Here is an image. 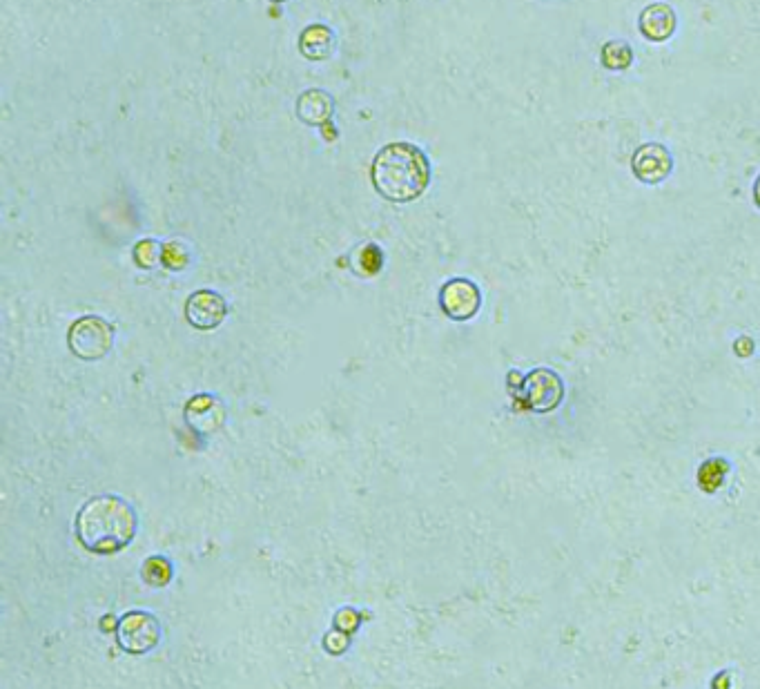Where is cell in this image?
<instances>
[{
    "label": "cell",
    "instance_id": "cell-22",
    "mask_svg": "<svg viewBox=\"0 0 760 689\" xmlns=\"http://www.w3.org/2000/svg\"><path fill=\"white\" fill-rule=\"evenodd\" d=\"M116 627H119V620H116L114 616H103L101 618V629H103V632H114Z\"/></svg>",
    "mask_w": 760,
    "mask_h": 689
},
{
    "label": "cell",
    "instance_id": "cell-19",
    "mask_svg": "<svg viewBox=\"0 0 760 689\" xmlns=\"http://www.w3.org/2000/svg\"><path fill=\"white\" fill-rule=\"evenodd\" d=\"M324 647H326L328 654L339 656V654H344L346 649L350 647V638H348L346 632H341V629L335 627V629H330V632L324 636Z\"/></svg>",
    "mask_w": 760,
    "mask_h": 689
},
{
    "label": "cell",
    "instance_id": "cell-21",
    "mask_svg": "<svg viewBox=\"0 0 760 689\" xmlns=\"http://www.w3.org/2000/svg\"><path fill=\"white\" fill-rule=\"evenodd\" d=\"M734 351L740 355V357H749L754 353V342L749 337H740L738 342L734 344Z\"/></svg>",
    "mask_w": 760,
    "mask_h": 689
},
{
    "label": "cell",
    "instance_id": "cell-2",
    "mask_svg": "<svg viewBox=\"0 0 760 689\" xmlns=\"http://www.w3.org/2000/svg\"><path fill=\"white\" fill-rule=\"evenodd\" d=\"M375 190L393 203H408L422 197L431 183V163L413 143H388L377 152L370 168Z\"/></svg>",
    "mask_w": 760,
    "mask_h": 689
},
{
    "label": "cell",
    "instance_id": "cell-13",
    "mask_svg": "<svg viewBox=\"0 0 760 689\" xmlns=\"http://www.w3.org/2000/svg\"><path fill=\"white\" fill-rule=\"evenodd\" d=\"M602 67L609 72L629 70L633 63V50L625 41H607L600 50Z\"/></svg>",
    "mask_w": 760,
    "mask_h": 689
},
{
    "label": "cell",
    "instance_id": "cell-14",
    "mask_svg": "<svg viewBox=\"0 0 760 689\" xmlns=\"http://www.w3.org/2000/svg\"><path fill=\"white\" fill-rule=\"evenodd\" d=\"M729 473V462L723 458L707 460L703 467L698 469V487L705 493H716L725 484V478Z\"/></svg>",
    "mask_w": 760,
    "mask_h": 689
},
{
    "label": "cell",
    "instance_id": "cell-8",
    "mask_svg": "<svg viewBox=\"0 0 760 689\" xmlns=\"http://www.w3.org/2000/svg\"><path fill=\"white\" fill-rule=\"evenodd\" d=\"M631 170L636 174V179L647 183V186H656V183L665 181L671 170H674V157L662 143H645L633 152Z\"/></svg>",
    "mask_w": 760,
    "mask_h": 689
},
{
    "label": "cell",
    "instance_id": "cell-20",
    "mask_svg": "<svg viewBox=\"0 0 760 689\" xmlns=\"http://www.w3.org/2000/svg\"><path fill=\"white\" fill-rule=\"evenodd\" d=\"M333 623L337 629H341V632L353 634V632H357V627H359V614L353 607H346V609L337 611Z\"/></svg>",
    "mask_w": 760,
    "mask_h": 689
},
{
    "label": "cell",
    "instance_id": "cell-3",
    "mask_svg": "<svg viewBox=\"0 0 760 689\" xmlns=\"http://www.w3.org/2000/svg\"><path fill=\"white\" fill-rule=\"evenodd\" d=\"M67 344H70V351L79 359L96 362V359H103L112 351L114 326L96 315L81 317L67 331Z\"/></svg>",
    "mask_w": 760,
    "mask_h": 689
},
{
    "label": "cell",
    "instance_id": "cell-9",
    "mask_svg": "<svg viewBox=\"0 0 760 689\" xmlns=\"http://www.w3.org/2000/svg\"><path fill=\"white\" fill-rule=\"evenodd\" d=\"M223 420H226V411H223L221 402L214 395H197L185 406V422H188L190 429L199 433H212L221 429Z\"/></svg>",
    "mask_w": 760,
    "mask_h": 689
},
{
    "label": "cell",
    "instance_id": "cell-10",
    "mask_svg": "<svg viewBox=\"0 0 760 689\" xmlns=\"http://www.w3.org/2000/svg\"><path fill=\"white\" fill-rule=\"evenodd\" d=\"M640 34L647 38L651 43H665L674 36L676 27H678V18L674 7H669L665 3H654L642 9L640 14Z\"/></svg>",
    "mask_w": 760,
    "mask_h": 689
},
{
    "label": "cell",
    "instance_id": "cell-7",
    "mask_svg": "<svg viewBox=\"0 0 760 689\" xmlns=\"http://www.w3.org/2000/svg\"><path fill=\"white\" fill-rule=\"evenodd\" d=\"M185 322L197 331H214L228 315V304L214 290H197L185 299Z\"/></svg>",
    "mask_w": 760,
    "mask_h": 689
},
{
    "label": "cell",
    "instance_id": "cell-4",
    "mask_svg": "<svg viewBox=\"0 0 760 689\" xmlns=\"http://www.w3.org/2000/svg\"><path fill=\"white\" fill-rule=\"evenodd\" d=\"M116 640H119L123 652L134 656L148 654L150 649L159 645L161 625L148 611H128L123 618H119Z\"/></svg>",
    "mask_w": 760,
    "mask_h": 689
},
{
    "label": "cell",
    "instance_id": "cell-5",
    "mask_svg": "<svg viewBox=\"0 0 760 689\" xmlns=\"http://www.w3.org/2000/svg\"><path fill=\"white\" fill-rule=\"evenodd\" d=\"M520 397L526 409L535 413H549L558 409L564 397L562 380L549 368H535L522 380Z\"/></svg>",
    "mask_w": 760,
    "mask_h": 689
},
{
    "label": "cell",
    "instance_id": "cell-6",
    "mask_svg": "<svg viewBox=\"0 0 760 689\" xmlns=\"http://www.w3.org/2000/svg\"><path fill=\"white\" fill-rule=\"evenodd\" d=\"M440 306L453 322H469L482 306V293L469 279H451L440 290Z\"/></svg>",
    "mask_w": 760,
    "mask_h": 689
},
{
    "label": "cell",
    "instance_id": "cell-1",
    "mask_svg": "<svg viewBox=\"0 0 760 689\" xmlns=\"http://www.w3.org/2000/svg\"><path fill=\"white\" fill-rule=\"evenodd\" d=\"M76 540L96 556H112L134 540L136 513L119 496H96L76 513Z\"/></svg>",
    "mask_w": 760,
    "mask_h": 689
},
{
    "label": "cell",
    "instance_id": "cell-15",
    "mask_svg": "<svg viewBox=\"0 0 760 689\" xmlns=\"http://www.w3.org/2000/svg\"><path fill=\"white\" fill-rule=\"evenodd\" d=\"M141 578L145 580V585H150L154 589H161L168 585L172 580V565L168 558L163 556H152L143 562L141 567Z\"/></svg>",
    "mask_w": 760,
    "mask_h": 689
},
{
    "label": "cell",
    "instance_id": "cell-24",
    "mask_svg": "<svg viewBox=\"0 0 760 689\" xmlns=\"http://www.w3.org/2000/svg\"><path fill=\"white\" fill-rule=\"evenodd\" d=\"M272 3H286V0H272Z\"/></svg>",
    "mask_w": 760,
    "mask_h": 689
},
{
    "label": "cell",
    "instance_id": "cell-23",
    "mask_svg": "<svg viewBox=\"0 0 760 689\" xmlns=\"http://www.w3.org/2000/svg\"><path fill=\"white\" fill-rule=\"evenodd\" d=\"M754 201H756V206L760 208V174H758V179L754 183Z\"/></svg>",
    "mask_w": 760,
    "mask_h": 689
},
{
    "label": "cell",
    "instance_id": "cell-11",
    "mask_svg": "<svg viewBox=\"0 0 760 689\" xmlns=\"http://www.w3.org/2000/svg\"><path fill=\"white\" fill-rule=\"evenodd\" d=\"M333 110V96L321 90H308L297 101V116L308 125H326L333 116Z\"/></svg>",
    "mask_w": 760,
    "mask_h": 689
},
{
    "label": "cell",
    "instance_id": "cell-17",
    "mask_svg": "<svg viewBox=\"0 0 760 689\" xmlns=\"http://www.w3.org/2000/svg\"><path fill=\"white\" fill-rule=\"evenodd\" d=\"M355 266H357V273L359 275H364V277L377 275L379 270H382V266H384L382 248L375 246V244H366L362 250L357 252Z\"/></svg>",
    "mask_w": 760,
    "mask_h": 689
},
{
    "label": "cell",
    "instance_id": "cell-12",
    "mask_svg": "<svg viewBox=\"0 0 760 689\" xmlns=\"http://www.w3.org/2000/svg\"><path fill=\"white\" fill-rule=\"evenodd\" d=\"M299 50L310 61H324L333 52V32L324 25H310L304 34H301Z\"/></svg>",
    "mask_w": 760,
    "mask_h": 689
},
{
    "label": "cell",
    "instance_id": "cell-18",
    "mask_svg": "<svg viewBox=\"0 0 760 689\" xmlns=\"http://www.w3.org/2000/svg\"><path fill=\"white\" fill-rule=\"evenodd\" d=\"M163 266L177 273V270H183L188 266V250L183 248L179 241H170V244L163 246Z\"/></svg>",
    "mask_w": 760,
    "mask_h": 689
},
{
    "label": "cell",
    "instance_id": "cell-16",
    "mask_svg": "<svg viewBox=\"0 0 760 689\" xmlns=\"http://www.w3.org/2000/svg\"><path fill=\"white\" fill-rule=\"evenodd\" d=\"M134 264L143 270H157L163 264V246L154 239H143L134 246Z\"/></svg>",
    "mask_w": 760,
    "mask_h": 689
}]
</instances>
